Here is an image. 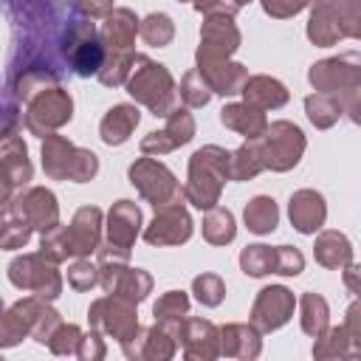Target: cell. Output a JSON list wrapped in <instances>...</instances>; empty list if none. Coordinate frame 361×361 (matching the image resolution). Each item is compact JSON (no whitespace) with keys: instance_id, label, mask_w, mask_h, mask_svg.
<instances>
[{"instance_id":"1","label":"cell","mask_w":361,"mask_h":361,"mask_svg":"<svg viewBox=\"0 0 361 361\" xmlns=\"http://www.w3.org/2000/svg\"><path fill=\"white\" fill-rule=\"evenodd\" d=\"M138 124V110H133V107H127V104H121V107H116V110H110V116L104 118V124H102V138L107 141V144H121L127 135H130V130Z\"/></svg>"},{"instance_id":"2","label":"cell","mask_w":361,"mask_h":361,"mask_svg":"<svg viewBox=\"0 0 361 361\" xmlns=\"http://www.w3.org/2000/svg\"><path fill=\"white\" fill-rule=\"evenodd\" d=\"M307 203H310V206L305 209L299 197L290 200V220L296 223L299 231H313V228H319V223H322V217H324V206H322V197H319V195L310 192V200H307Z\"/></svg>"},{"instance_id":"3","label":"cell","mask_w":361,"mask_h":361,"mask_svg":"<svg viewBox=\"0 0 361 361\" xmlns=\"http://www.w3.org/2000/svg\"><path fill=\"white\" fill-rule=\"evenodd\" d=\"M245 220H248V228L257 231V234L274 231L276 228V206H274V200L271 197L251 200V206L245 209Z\"/></svg>"}]
</instances>
